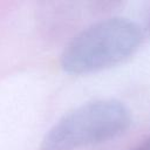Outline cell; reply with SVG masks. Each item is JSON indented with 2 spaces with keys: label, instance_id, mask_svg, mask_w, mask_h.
<instances>
[{
  "label": "cell",
  "instance_id": "cell-1",
  "mask_svg": "<svg viewBox=\"0 0 150 150\" xmlns=\"http://www.w3.org/2000/svg\"><path fill=\"white\" fill-rule=\"evenodd\" d=\"M143 41L141 27L127 18H109L95 22L66 46L61 67L69 74L100 71L124 62Z\"/></svg>",
  "mask_w": 150,
  "mask_h": 150
},
{
  "label": "cell",
  "instance_id": "cell-4",
  "mask_svg": "<svg viewBox=\"0 0 150 150\" xmlns=\"http://www.w3.org/2000/svg\"><path fill=\"white\" fill-rule=\"evenodd\" d=\"M146 29H148V33L150 35V16H149V20H148V25H146Z\"/></svg>",
  "mask_w": 150,
  "mask_h": 150
},
{
  "label": "cell",
  "instance_id": "cell-2",
  "mask_svg": "<svg viewBox=\"0 0 150 150\" xmlns=\"http://www.w3.org/2000/svg\"><path fill=\"white\" fill-rule=\"evenodd\" d=\"M131 123L129 108L117 100L84 103L61 117L46 134L41 150H76L122 135Z\"/></svg>",
  "mask_w": 150,
  "mask_h": 150
},
{
  "label": "cell",
  "instance_id": "cell-3",
  "mask_svg": "<svg viewBox=\"0 0 150 150\" xmlns=\"http://www.w3.org/2000/svg\"><path fill=\"white\" fill-rule=\"evenodd\" d=\"M130 150H150V136L148 138H145L144 141H142L138 145L130 149Z\"/></svg>",
  "mask_w": 150,
  "mask_h": 150
}]
</instances>
